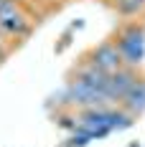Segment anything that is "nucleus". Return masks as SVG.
<instances>
[{
	"label": "nucleus",
	"mask_w": 145,
	"mask_h": 147,
	"mask_svg": "<svg viewBox=\"0 0 145 147\" xmlns=\"http://www.w3.org/2000/svg\"><path fill=\"white\" fill-rule=\"evenodd\" d=\"M115 10L122 18H138L145 10V0H115Z\"/></svg>",
	"instance_id": "obj_8"
},
{
	"label": "nucleus",
	"mask_w": 145,
	"mask_h": 147,
	"mask_svg": "<svg viewBox=\"0 0 145 147\" xmlns=\"http://www.w3.org/2000/svg\"><path fill=\"white\" fill-rule=\"evenodd\" d=\"M140 76H143L140 69H132V66H120L117 71H112L110 76H107V86H104L107 102L112 104V107H120L122 99L127 96V91L138 84Z\"/></svg>",
	"instance_id": "obj_4"
},
{
	"label": "nucleus",
	"mask_w": 145,
	"mask_h": 147,
	"mask_svg": "<svg viewBox=\"0 0 145 147\" xmlns=\"http://www.w3.org/2000/svg\"><path fill=\"white\" fill-rule=\"evenodd\" d=\"M89 142H92V137L76 129V132H71V134H69V140H66V145H64V147H87Z\"/></svg>",
	"instance_id": "obj_10"
},
{
	"label": "nucleus",
	"mask_w": 145,
	"mask_h": 147,
	"mask_svg": "<svg viewBox=\"0 0 145 147\" xmlns=\"http://www.w3.org/2000/svg\"><path fill=\"white\" fill-rule=\"evenodd\" d=\"M54 122H56L59 129H64V132H76V112L74 109H56V114H54Z\"/></svg>",
	"instance_id": "obj_9"
},
{
	"label": "nucleus",
	"mask_w": 145,
	"mask_h": 147,
	"mask_svg": "<svg viewBox=\"0 0 145 147\" xmlns=\"http://www.w3.org/2000/svg\"><path fill=\"white\" fill-rule=\"evenodd\" d=\"M87 59L92 61L94 66H99L104 74H112V71H117L120 66H125V63H122V56H120V48L115 46L112 38H110V41H102L99 46H94L87 53Z\"/></svg>",
	"instance_id": "obj_5"
},
{
	"label": "nucleus",
	"mask_w": 145,
	"mask_h": 147,
	"mask_svg": "<svg viewBox=\"0 0 145 147\" xmlns=\"http://www.w3.org/2000/svg\"><path fill=\"white\" fill-rule=\"evenodd\" d=\"M69 28H71V30H82V28H84V18H76Z\"/></svg>",
	"instance_id": "obj_13"
},
{
	"label": "nucleus",
	"mask_w": 145,
	"mask_h": 147,
	"mask_svg": "<svg viewBox=\"0 0 145 147\" xmlns=\"http://www.w3.org/2000/svg\"><path fill=\"white\" fill-rule=\"evenodd\" d=\"M10 53H13V46H10L5 38H3V36H0V66L8 61V56H10Z\"/></svg>",
	"instance_id": "obj_12"
},
{
	"label": "nucleus",
	"mask_w": 145,
	"mask_h": 147,
	"mask_svg": "<svg viewBox=\"0 0 145 147\" xmlns=\"http://www.w3.org/2000/svg\"><path fill=\"white\" fill-rule=\"evenodd\" d=\"M115 46L120 48V56L125 66L143 69L145 63V26L138 20H127L122 28L112 36Z\"/></svg>",
	"instance_id": "obj_3"
},
{
	"label": "nucleus",
	"mask_w": 145,
	"mask_h": 147,
	"mask_svg": "<svg viewBox=\"0 0 145 147\" xmlns=\"http://www.w3.org/2000/svg\"><path fill=\"white\" fill-rule=\"evenodd\" d=\"M135 119L130 112H125L122 107H94V109H82L76 112V129L84 132L94 140H104L112 132H122L130 129L135 124Z\"/></svg>",
	"instance_id": "obj_1"
},
{
	"label": "nucleus",
	"mask_w": 145,
	"mask_h": 147,
	"mask_svg": "<svg viewBox=\"0 0 145 147\" xmlns=\"http://www.w3.org/2000/svg\"><path fill=\"white\" fill-rule=\"evenodd\" d=\"M33 33V15L23 0H3L0 3V36L10 46L23 43Z\"/></svg>",
	"instance_id": "obj_2"
},
{
	"label": "nucleus",
	"mask_w": 145,
	"mask_h": 147,
	"mask_svg": "<svg viewBox=\"0 0 145 147\" xmlns=\"http://www.w3.org/2000/svg\"><path fill=\"white\" fill-rule=\"evenodd\" d=\"M71 76H76V79L87 81L89 86H94V89H99V91H104V86H107V76H110V74H104L99 66H94V63L84 56V59L74 66Z\"/></svg>",
	"instance_id": "obj_6"
},
{
	"label": "nucleus",
	"mask_w": 145,
	"mask_h": 147,
	"mask_svg": "<svg viewBox=\"0 0 145 147\" xmlns=\"http://www.w3.org/2000/svg\"><path fill=\"white\" fill-rule=\"evenodd\" d=\"M125 112H130L132 117H140L145 112V76H140L138 79V84L127 91V96L122 99V104H120Z\"/></svg>",
	"instance_id": "obj_7"
},
{
	"label": "nucleus",
	"mask_w": 145,
	"mask_h": 147,
	"mask_svg": "<svg viewBox=\"0 0 145 147\" xmlns=\"http://www.w3.org/2000/svg\"><path fill=\"white\" fill-rule=\"evenodd\" d=\"M71 36H74V30H71V28L64 30V36H61V41H59V46H56V53H64V51L69 48V43H71Z\"/></svg>",
	"instance_id": "obj_11"
},
{
	"label": "nucleus",
	"mask_w": 145,
	"mask_h": 147,
	"mask_svg": "<svg viewBox=\"0 0 145 147\" xmlns=\"http://www.w3.org/2000/svg\"><path fill=\"white\" fill-rule=\"evenodd\" d=\"M0 3H3V0H0Z\"/></svg>",
	"instance_id": "obj_14"
}]
</instances>
